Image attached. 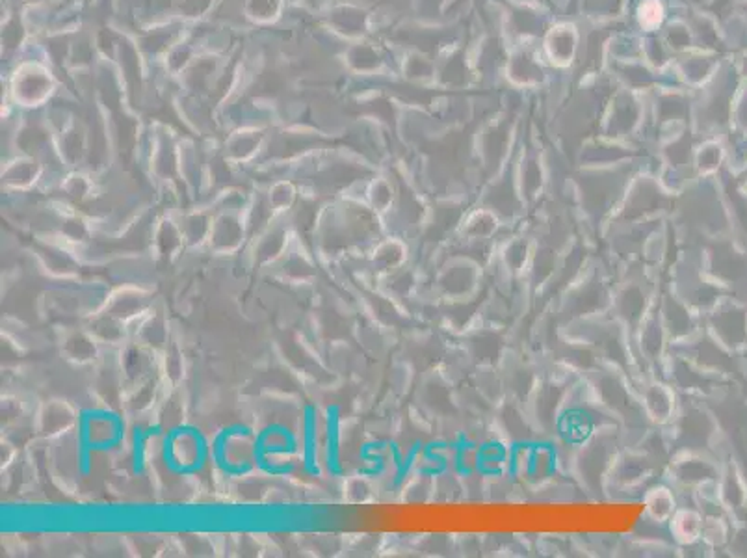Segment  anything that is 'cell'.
Returning a JSON list of instances; mask_svg holds the SVG:
<instances>
[{
  "instance_id": "obj_1",
  "label": "cell",
  "mask_w": 747,
  "mask_h": 558,
  "mask_svg": "<svg viewBox=\"0 0 747 558\" xmlns=\"http://www.w3.org/2000/svg\"><path fill=\"white\" fill-rule=\"evenodd\" d=\"M673 506H675V502H673L671 495L667 493V489L662 488L655 489V493L651 495L649 500H647V508L653 514V518L656 519L667 518L671 514Z\"/></svg>"
}]
</instances>
